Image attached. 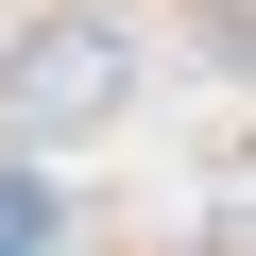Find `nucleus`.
Instances as JSON below:
<instances>
[{"instance_id":"f03ea898","label":"nucleus","mask_w":256,"mask_h":256,"mask_svg":"<svg viewBox=\"0 0 256 256\" xmlns=\"http://www.w3.org/2000/svg\"><path fill=\"white\" fill-rule=\"evenodd\" d=\"M52 239H68V205H52L34 171H0V256H52Z\"/></svg>"},{"instance_id":"f257e3e1","label":"nucleus","mask_w":256,"mask_h":256,"mask_svg":"<svg viewBox=\"0 0 256 256\" xmlns=\"http://www.w3.org/2000/svg\"><path fill=\"white\" fill-rule=\"evenodd\" d=\"M120 102H137V52H120V18H102V0H52V18L0 52V137H18V154L102 137Z\"/></svg>"}]
</instances>
